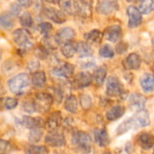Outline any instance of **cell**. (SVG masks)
<instances>
[{"label":"cell","mask_w":154,"mask_h":154,"mask_svg":"<svg viewBox=\"0 0 154 154\" xmlns=\"http://www.w3.org/2000/svg\"><path fill=\"white\" fill-rule=\"evenodd\" d=\"M140 86L145 93H150L154 91V74L145 73L140 80Z\"/></svg>","instance_id":"cell-21"},{"label":"cell","mask_w":154,"mask_h":154,"mask_svg":"<svg viewBox=\"0 0 154 154\" xmlns=\"http://www.w3.org/2000/svg\"><path fill=\"white\" fill-rule=\"evenodd\" d=\"M38 66H39V63H38L37 62L32 61V62H30L29 64H28V69H29L30 71L33 72V71L36 70V69L38 68Z\"/></svg>","instance_id":"cell-48"},{"label":"cell","mask_w":154,"mask_h":154,"mask_svg":"<svg viewBox=\"0 0 154 154\" xmlns=\"http://www.w3.org/2000/svg\"><path fill=\"white\" fill-rule=\"evenodd\" d=\"M44 133L41 129H32L28 135V140L32 143H37L41 140Z\"/></svg>","instance_id":"cell-36"},{"label":"cell","mask_w":154,"mask_h":154,"mask_svg":"<svg viewBox=\"0 0 154 154\" xmlns=\"http://www.w3.org/2000/svg\"><path fill=\"white\" fill-rule=\"evenodd\" d=\"M127 16H128V26L130 28L138 27L142 22V14L140 12L139 8L130 6L127 8Z\"/></svg>","instance_id":"cell-11"},{"label":"cell","mask_w":154,"mask_h":154,"mask_svg":"<svg viewBox=\"0 0 154 154\" xmlns=\"http://www.w3.org/2000/svg\"><path fill=\"white\" fill-rule=\"evenodd\" d=\"M80 103L84 109L87 110L92 106V99L88 94H83L80 98Z\"/></svg>","instance_id":"cell-42"},{"label":"cell","mask_w":154,"mask_h":154,"mask_svg":"<svg viewBox=\"0 0 154 154\" xmlns=\"http://www.w3.org/2000/svg\"><path fill=\"white\" fill-rule=\"evenodd\" d=\"M94 139L96 143L100 147H106L110 143V138L108 136V133L105 129L101 128V129H96L94 131Z\"/></svg>","instance_id":"cell-22"},{"label":"cell","mask_w":154,"mask_h":154,"mask_svg":"<svg viewBox=\"0 0 154 154\" xmlns=\"http://www.w3.org/2000/svg\"><path fill=\"white\" fill-rule=\"evenodd\" d=\"M18 105V100L13 97H8L4 100V107L6 110H13Z\"/></svg>","instance_id":"cell-40"},{"label":"cell","mask_w":154,"mask_h":154,"mask_svg":"<svg viewBox=\"0 0 154 154\" xmlns=\"http://www.w3.org/2000/svg\"><path fill=\"white\" fill-rule=\"evenodd\" d=\"M1 56H2V54H1V52H0V60H1Z\"/></svg>","instance_id":"cell-54"},{"label":"cell","mask_w":154,"mask_h":154,"mask_svg":"<svg viewBox=\"0 0 154 154\" xmlns=\"http://www.w3.org/2000/svg\"><path fill=\"white\" fill-rule=\"evenodd\" d=\"M74 72V67L69 63H63L59 66H56L53 69V73L58 77L63 78H70Z\"/></svg>","instance_id":"cell-16"},{"label":"cell","mask_w":154,"mask_h":154,"mask_svg":"<svg viewBox=\"0 0 154 154\" xmlns=\"http://www.w3.org/2000/svg\"><path fill=\"white\" fill-rule=\"evenodd\" d=\"M17 3L19 4L22 8H30L32 6L33 1L32 0H17Z\"/></svg>","instance_id":"cell-46"},{"label":"cell","mask_w":154,"mask_h":154,"mask_svg":"<svg viewBox=\"0 0 154 154\" xmlns=\"http://www.w3.org/2000/svg\"><path fill=\"white\" fill-rule=\"evenodd\" d=\"M30 83L28 74L22 72L9 79L8 85L10 92L16 95H22L27 89Z\"/></svg>","instance_id":"cell-1"},{"label":"cell","mask_w":154,"mask_h":154,"mask_svg":"<svg viewBox=\"0 0 154 154\" xmlns=\"http://www.w3.org/2000/svg\"><path fill=\"white\" fill-rule=\"evenodd\" d=\"M125 113V108L122 105H115L106 112L105 117L108 121L113 122L121 118Z\"/></svg>","instance_id":"cell-23"},{"label":"cell","mask_w":154,"mask_h":154,"mask_svg":"<svg viewBox=\"0 0 154 154\" xmlns=\"http://www.w3.org/2000/svg\"><path fill=\"white\" fill-rule=\"evenodd\" d=\"M125 91L124 86L116 76H110L106 83V94L110 97H122Z\"/></svg>","instance_id":"cell-5"},{"label":"cell","mask_w":154,"mask_h":154,"mask_svg":"<svg viewBox=\"0 0 154 154\" xmlns=\"http://www.w3.org/2000/svg\"><path fill=\"white\" fill-rule=\"evenodd\" d=\"M131 119L132 121L134 129L143 128V127H146V126L149 125V123H150L149 113L144 109L137 111V112L132 117H131Z\"/></svg>","instance_id":"cell-12"},{"label":"cell","mask_w":154,"mask_h":154,"mask_svg":"<svg viewBox=\"0 0 154 154\" xmlns=\"http://www.w3.org/2000/svg\"><path fill=\"white\" fill-rule=\"evenodd\" d=\"M151 69H152V71H153V73H154V63H153V65H152V68H151Z\"/></svg>","instance_id":"cell-51"},{"label":"cell","mask_w":154,"mask_h":154,"mask_svg":"<svg viewBox=\"0 0 154 154\" xmlns=\"http://www.w3.org/2000/svg\"><path fill=\"white\" fill-rule=\"evenodd\" d=\"M103 35L104 38L112 43H116L121 40L122 36V27L118 25H112L105 28L103 31Z\"/></svg>","instance_id":"cell-14"},{"label":"cell","mask_w":154,"mask_h":154,"mask_svg":"<svg viewBox=\"0 0 154 154\" xmlns=\"http://www.w3.org/2000/svg\"><path fill=\"white\" fill-rule=\"evenodd\" d=\"M43 14L45 17L54 22L55 24H63L66 21L65 14L62 10L56 9L54 8H51V7L45 8L43 10Z\"/></svg>","instance_id":"cell-9"},{"label":"cell","mask_w":154,"mask_h":154,"mask_svg":"<svg viewBox=\"0 0 154 154\" xmlns=\"http://www.w3.org/2000/svg\"><path fill=\"white\" fill-rule=\"evenodd\" d=\"M139 10L142 15H149L154 10V0H140Z\"/></svg>","instance_id":"cell-31"},{"label":"cell","mask_w":154,"mask_h":154,"mask_svg":"<svg viewBox=\"0 0 154 154\" xmlns=\"http://www.w3.org/2000/svg\"><path fill=\"white\" fill-rule=\"evenodd\" d=\"M35 111L41 113L48 112L54 102V97L47 93H37L33 100Z\"/></svg>","instance_id":"cell-4"},{"label":"cell","mask_w":154,"mask_h":154,"mask_svg":"<svg viewBox=\"0 0 154 154\" xmlns=\"http://www.w3.org/2000/svg\"><path fill=\"white\" fill-rule=\"evenodd\" d=\"M106 73H107V71L104 66H100L94 70V72L93 75V82L94 83L96 86L100 87L103 85L105 78H106Z\"/></svg>","instance_id":"cell-24"},{"label":"cell","mask_w":154,"mask_h":154,"mask_svg":"<svg viewBox=\"0 0 154 154\" xmlns=\"http://www.w3.org/2000/svg\"><path fill=\"white\" fill-rule=\"evenodd\" d=\"M72 144L79 150L89 153L92 146V139L87 132L83 131H77L72 133Z\"/></svg>","instance_id":"cell-3"},{"label":"cell","mask_w":154,"mask_h":154,"mask_svg":"<svg viewBox=\"0 0 154 154\" xmlns=\"http://www.w3.org/2000/svg\"><path fill=\"white\" fill-rule=\"evenodd\" d=\"M37 28L42 35H44L45 37H48L51 31L53 30V26H52V24H50L48 22H43L38 25Z\"/></svg>","instance_id":"cell-38"},{"label":"cell","mask_w":154,"mask_h":154,"mask_svg":"<svg viewBox=\"0 0 154 154\" xmlns=\"http://www.w3.org/2000/svg\"><path fill=\"white\" fill-rule=\"evenodd\" d=\"M76 53L80 57H90L93 55L94 51L91 45L86 42H79L76 44Z\"/></svg>","instance_id":"cell-26"},{"label":"cell","mask_w":154,"mask_h":154,"mask_svg":"<svg viewBox=\"0 0 154 154\" xmlns=\"http://www.w3.org/2000/svg\"><path fill=\"white\" fill-rule=\"evenodd\" d=\"M32 85L35 88H42L46 83V75L43 71L34 72L31 77Z\"/></svg>","instance_id":"cell-25"},{"label":"cell","mask_w":154,"mask_h":154,"mask_svg":"<svg viewBox=\"0 0 154 154\" xmlns=\"http://www.w3.org/2000/svg\"><path fill=\"white\" fill-rule=\"evenodd\" d=\"M19 22H20V25L23 27H25L26 29L29 28V27H32L33 25H34L33 17H32V16H31V14L29 12H24L19 17Z\"/></svg>","instance_id":"cell-34"},{"label":"cell","mask_w":154,"mask_h":154,"mask_svg":"<svg viewBox=\"0 0 154 154\" xmlns=\"http://www.w3.org/2000/svg\"><path fill=\"white\" fill-rule=\"evenodd\" d=\"M1 108H2V103H0V110H1Z\"/></svg>","instance_id":"cell-52"},{"label":"cell","mask_w":154,"mask_h":154,"mask_svg":"<svg viewBox=\"0 0 154 154\" xmlns=\"http://www.w3.org/2000/svg\"><path fill=\"white\" fill-rule=\"evenodd\" d=\"M22 124L30 130L32 129H41L45 125V121L41 117H31V116H23Z\"/></svg>","instance_id":"cell-18"},{"label":"cell","mask_w":154,"mask_h":154,"mask_svg":"<svg viewBox=\"0 0 154 154\" xmlns=\"http://www.w3.org/2000/svg\"><path fill=\"white\" fill-rule=\"evenodd\" d=\"M45 144L53 148H60L65 145V139L63 133L52 131L45 137Z\"/></svg>","instance_id":"cell-13"},{"label":"cell","mask_w":154,"mask_h":154,"mask_svg":"<svg viewBox=\"0 0 154 154\" xmlns=\"http://www.w3.org/2000/svg\"><path fill=\"white\" fill-rule=\"evenodd\" d=\"M75 15L83 18H88L92 16L94 0H74Z\"/></svg>","instance_id":"cell-6"},{"label":"cell","mask_w":154,"mask_h":154,"mask_svg":"<svg viewBox=\"0 0 154 154\" xmlns=\"http://www.w3.org/2000/svg\"><path fill=\"white\" fill-rule=\"evenodd\" d=\"M46 2L50 3V4H55V3H58L59 0H45Z\"/></svg>","instance_id":"cell-49"},{"label":"cell","mask_w":154,"mask_h":154,"mask_svg":"<svg viewBox=\"0 0 154 154\" xmlns=\"http://www.w3.org/2000/svg\"><path fill=\"white\" fill-rule=\"evenodd\" d=\"M152 154H154V149H153V153H152Z\"/></svg>","instance_id":"cell-55"},{"label":"cell","mask_w":154,"mask_h":154,"mask_svg":"<svg viewBox=\"0 0 154 154\" xmlns=\"http://www.w3.org/2000/svg\"><path fill=\"white\" fill-rule=\"evenodd\" d=\"M58 5L63 13H66L68 15H75L74 0H59Z\"/></svg>","instance_id":"cell-27"},{"label":"cell","mask_w":154,"mask_h":154,"mask_svg":"<svg viewBox=\"0 0 154 154\" xmlns=\"http://www.w3.org/2000/svg\"><path fill=\"white\" fill-rule=\"evenodd\" d=\"M102 37H103V34H102L101 31H99L98 29H94V30L90 31L89 33L85 34V41H86V43H88L89 45L100 43Z\"/></svg>","instance_id":"cell-29"},{"label":"cell","mask_w":154,"mask_h":154,"mask_svg":"<svg viewBox=\"0 0 154 154\" xmlns=\"http://www.w3.org/2000/svg\"><path fill=\"white\" fill-rule=\"evenodd\" d=\"M128 49V45L124 42H120L117 45H116V52L119 54H124Z\"/></svg>","instance_id":"cell-45"},{"label":"cell","mask_w":154,"mask_h":154,"mask_svg":"<svg viewBox=\"0 0 154 154\" xmlns=\"http://www.w3.org/2000/svg\"><path fill=\"white\" fill-rule=\"evenodd\" d=\"M119 9L117 0H97L96 11L103 16L111 15Z\"/></svg>","instance_id":"cell-7"},{"label":"cell","mask_w":154,"mask_h":154,"mask_svg":"<svg viewBox=\"0 0 154 154\" xmlns=\"http://www.w3.org/2000/svg\"><path fill=\"white\" fill-rule=\"evenodd\" d=\"M14 26L12 17L8 13L0 14V28L5 30H10Z\"/></svg>","instance_id":"cell-30"},{"label":"cell","mask_w":154,"mask_h":154,"mask_svg":"<svg viewBox=\"0 0 154 154\" xmlns=\"http://www.w3.org/2000/svg\"><path fill=\"white\" fill-rule=\"evenodd\" d=\"M12 149L11 143L4 139H0V154H9Z\"/></svg>","instance_id":"cell-39"},{"label":"cell","mask_w":154,"mask_h":154,"mask_svg":"<svg viewBox=\"0 0 154 154\" xmlns=\"http://www.w3.org/2000/svg\"><path fill=\"white\" fill-rule=\"evenodd\" d=\"M99 54L103 58H112L114 56V50L110 45H103L100 48Z\"/></svg>","instance_id":"cell-37"},{"label":"cell","mask_w":154,"mask_h":154,"mask_svg":"<svg viewBox=\"0 0 154 154\" xmlns=\"http://www.w3.org/2000/svg\"><path fill=\"white\" fill-rule=\"evenodd\" d=\"M126 1H128V2H136V1H139V0H126Z\"/></svg>","instance_id":"cell-50"},{"label":"cell","mask_w":154,"mask_h":154,"mask_svg":"<svg viewBox=\"0 0 154 154\" xmlns=\"http://www.w3.org/2000/svg\"><path fill=\"white\" fill-rule=\"evenodd\" d=\"M35 55H36L38 58H40V59H46L49 53H48L47 49H46L45 46H39V47H37V48L35 49Z\"/></svg>","instance_id":"cell-44"},{"label":"cell","mask_w":154,"mask_h":154,"mask_svg":"<svg viewBox=\"0 0 154 154\" xmlns=\"http://www.w3.org/2000/svg\"><path fill=\"white\" fill-rule=\"evenodd\" d=\"M75 36V31L71 27H63L59 29L54 35V42L57 45H64L72 42Z\"/></svg>","instance_id":"cell-8"},{"label":"cell","mask_w":154,"mask_h":154,"mask_svg":"<svg viewBox=\"0 0 154 154\" xmlns=\"http://www.w3.org/2000/svg\"><path fill=\"white\" fill-rule=\"evenodd\" d=\"M146 98L140 94H132L129 98V105L131 108L140 111L144 108Z\"/></svg>","instance_id":"cell-19"},{"label":"cell","mask_w":154,"mask_h":154,"mask_svg":"<svg viewBox=\"0 0 154 154\" xmlns=\"http://www.w3.org/2000/svg\"><path fill=\"white\" fill-rule=\"evenodd\" d=\"M62 121H63V117H62L61 112H58V111L54 112L49 115L48 119L45 122V129L49 131V132L56 131V130L62 124Z\"/></svg>","instance_id":"cell-15"},{"label":"cell","mask_w":154,"mask_h":154,"mask_svg":"<svg viewBox=\"0 0 154 154\" xmlns=\"http://www.w3.org/2000/svg\"><path fill=\"white\" fill-rule=\"evenodd\" d=\"M22 10V7L17 4V3H12L10 4L9 8H8V14L11 17H18L21 13Z\"/></svg>","instance_id":"cell-41"},{"label":"cell","mask_w":154,"mask_h":154,"mask_svg":"<svg viewBox=\"0 0 154 154\" xmlns=\"http://www.w3.org/2000/svg\"><path fill=\"white\" fill-rule=\"evenodd\" d=\"M61 53L66 58L72 57L74 55V54L76 53V44L70 42V43L63 45V46L61 48Z\"/></svg>","instance_id":"cell-33"},{"label":"cell","mask_w":154,"mask_h":154,"mask_svg":"<svg viewBox=\"0 0 154 154\" xmlns=\"http://www.w3.org/2000/svg\"><path fill=\"white\" fill-rule=\"evenodd\" d=\"M26 154H49V149L44 145H28L26 148Z\"/></svg>","instance_id":"cell-32"},{"label":"cell","mask_w":154,"mask_h":154,"mask_svg":"<svg viewBox=\"0 0 154 154\" xmlns=\"http://www.w3.org/2000/svg\"><path fill=\"white\" fill-rule=\"evenodd\" d=\"M131 129H134L133 127V123H132V121L131 119H128L126 121H124L123 122H122L118 128L116 129V134L117 135H122L123 133H126L127 131H129Z\"/></svg>","instance_id":"cell-35"},{"label":"cell","mask_w":154,"mask_h":154,"mask_svg":"<svg viewBox=\"0 0 154 154\" xmlns=\"http://www.w3.org/2000/svg\"><path fill=\"white\" fill-rule=\"evenodd\" d=\"M93 82V76L86 72L77 73L72 81V87L74 89H82L89 86Z\"/></svg>","instance_id":"cell-10"},{"label":"cell","mask_w":154,"mask_h":154,"mask_svg":"<svg viewBox=\"0 0 154 154\" xmlns=\"http://www.w3.org/2000/svg\"><path fill=\"white\" fill-rule=\"evenodd\" d=\"M123 67L127 70H137L140 67L141 58L136 53L130 54L122 62Z\"/></svg>","instance_id":"cell-17"},{"label":"cell","mask_w":154,"mask_h":154,"mask_svg":"<svg viewBox=\"0 0 154 154\" xmlns=\"http://www.w3.org/2000/svg\"><path fill=\"white\" fill-rule=\"evenodd\" d=\"M138 143L143 149H149L154 147V136L149 132H142L138 136Z\"/></svg>","instance_id":"cell-20"},{"label":"cell","mask_w":154,"mask_h":154,"mask_svg":"<svg viewBox=\"0 0 154 154\" xmlns=\"http://www.w3.org/2000/svg\"><path fill=\"white\" fill-rule=\"evenodd\" d=\"M103 154H111V152H104Z\"/></svg>","instance_id":"cell-53"},{"label":"cell","mask_w":154,"mask_h":154,"mask_svg":"<svg viewBox=\"0 0 154 154\" xmlns=\"http://www.w3.org/2000/svg\"><path fill=\"white\" fill-rule=\"evenodd\" d=\"M54 97H55V100H56V102L58 103H60L62 102V99H63V92L61 91L60 88L54 90Z\"/></svg>","instance_id":"cell-47"},{"label":"cell","mask_w":154,"mask_h":154,"mask_svg":"<svg viewBox=\"0 0 154 154\" xmlns=\"http://www.w3.org/2000/svg\"><path fill=\"white\" fill-rule=\"evenodd\" d=\"M22 108L26 112H28V113H33L36 112L33 101H25L22 104Z\"/></svg>","instance_id":"cell-43"},{"label":"cell","mask_w":154,"mask_h":154,"mask_svg":"<svg viewBox=\"0 0 154 154\" xmlns=\"http://www.w3.org/2000/svg\"><path fill=\"white\" fill-rule=\"evenodd\" d=\"M64 108L67 112L71 113H76L78 110V101L72 94H70L64 102Z\"/></svg>","instance_id":"cell-28"},{"label":"cell","mask_w":154,"mask_h":154,"mask_svg":"<svg viewBox=\"0 0 154 154\" xmlns=\"http://www.w3.org/2000/svg\"><path fill=\"white\" fill-rule=\"evenodd\" d=\"M12 39L21 52H27L33 47L31 34L26 28L16 29L12 33Z\"/></svg>","instance_id":"cell-2"}]
</instances>
